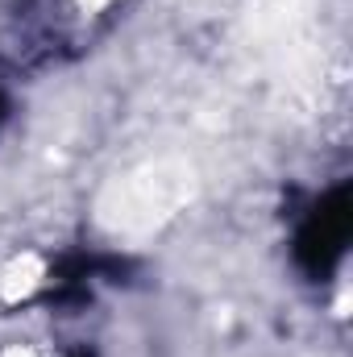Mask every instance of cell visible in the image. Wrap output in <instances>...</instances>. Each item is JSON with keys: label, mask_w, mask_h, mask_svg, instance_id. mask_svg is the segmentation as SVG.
Wrapping results in <instances>:
<instances>
[{"label": "cell", "mask_w": 353, "mask_h": 357, "mask_svg": "<svg viewBox=\"0 0 353 357\" xmlns=\"http://www.w3.org/2000/svg\"><path fill=\"white\" fill-rule=\"evenodd\" d=\"M345 237H350V191L337 187L303 225L299 233V258L312 274H329L333 262L341 258L345 250Z\"/></svg>", "instance_id": "1"}]
</instances>
